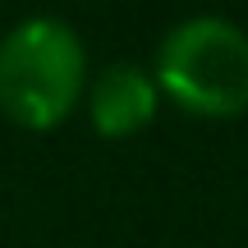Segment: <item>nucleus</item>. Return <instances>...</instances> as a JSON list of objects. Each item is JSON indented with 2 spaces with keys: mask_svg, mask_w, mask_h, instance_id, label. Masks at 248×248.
I'll return each mask as SVG.
<instances>
[{
  "mask_svg": "<svg viewBox=\"0 0 248 248\" xmlns=\"http://www.w3.org/2000/svg\"><path fill=\"white\" fill-rule=\"evenodd\" d=\"M88 92V51L64 18L37 14L0 37V110L23 129H55Z\"/></svg>",
  "mask_w": 248,
  "mask_h": 248,
  "instance_id": "f257e3e1",
  "label": "nucleus"
},
{
  "mask_svg": "<svg viewBox=\"0 0 248 248\" xmlns=\"http://www.w3.org/2000/svg\"><path fill=\"white\" fill-rule=\"evenodd\" d=\"M156 88L188 115L230 120L248 110V32L230 18L198 14L166 32Z\"/></svg>",
  "mask_w": 248,
  "mask_h": 248,
  "instance_id": "f03ea898",
  "label": "nucleus"
},
{
  "mask_svg": "<svg viewBox=\"0 0 248 248\" xmlns=\"http://www.w3.org/2000/svg\"><path fill=\"white\" fill-rule=\"evenodd\" d=\"M161 88L147 69L129 60H115L97 74V83L88 88V120L101 138H133L156 120Z\"/></svg>",
  "mask_w": 248,
  "mask_h": 248,
  "instance_id": "7ed1b4c3",
  "label": "nucleus"
}]
</instances>
